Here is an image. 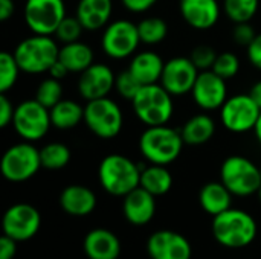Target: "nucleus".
I'll list each match as a JSON object with an SVG mask.
<instances>
[{
	"instance_id": "nucleus-1",
	"label": "nucleus",
	"mask_w": 261,
	"mask_h": 259,
	"mask_svg": "<svg viewBox=\"0 0 261 259\" xmlns=\"http://www.w3.org/2000/svg\"><path fill=\"white\" fill-rule=\"evenodd\" d=\"M182 133L168 125L147 127L139 137V151L151 165H170L182 153Z\"/></svg>"
},
{
	"instance_id": "nucleus-2",
	"label": "nucleus",
	"mask_w": 261,
	"mask_h": 259,
	"mask_svg": "<svg viewBox=\"0 0 261 259\" xmlns=\"http://www.w3.org/2000/svg\"><path fill=\"white\" fill-rule=\"evenodd\" d=\"M141 168L122 154L106 156L98 166L102 189L115 197H125L141 185Z\"/></svg>"
},
{
	"instance_id": "nucleus-3",
	"label": "nucleus",
	"mask_w": 261,
	"mask_h": 259,
	"mask_svg": "<svg viewBox=\"0 0 261 259\" xmlns=\"http://www.w3.org/2000/svg\"><path fill=\"white\" fill-rule=\"evenodd\" d=\"M213 235L216 241L225 247L242 249L255 240L257 223L248 212L229 208L214 217Z\"/></svg>"
},
{
	"instance_id": "nucleus-4",
	"label": "nucleus",
	"mask_w": 261,
	"mask_h": 259,
	"mask_svg": "<svg viewBox=\"0 0 261 259\" xmlns=\"http://www.w3.org/2000/svg\"><path fill=\"white\" fill-rule=\"evenodd\" d=\"M14 56L21 72L29 75L44 73L58 60L60 47L50 35H37L21 40L14 49Z\"/></svg>"
},
{
	"instance_id": "nucleus-5",
	"label": "nucleus",
	"mask_w": 261,
	"mask_h": 259,
	"mask_svg": "<svg viewBox=\"0 0 261 259\" xmlns=\"http://www.w3.org/2000/svg\"><path fill=\"white\" fill-rule=\"evenodd\" d=\"M136 118L147 127L167 125L174 113L173 95H170L161 82L142 85L132 101Z\"/></svg>"
},
{
	"instance_id": "nucleus-6",
	"label": "nucleus",
	"mask_w": 261,
	"mask_h": 259,
	"mask_svg": "<svg viewBox=\"0 0 261 259\" xmlns=\"http://www.w3.org/2000/svg\"><path fill=\"white\" fill-rule=\"evenodd\" d=\"M220 180L237 197H249L261 188V169L248 157L229 156L220 166Z\"/></svg>"
},
{
	"instance_id": "nucleus-7",
	"label": "nucleus",
	"mask_w": 261,
	"mask_h": 259,
	"mask_svg": "<svg viewBox=\"0 0 261 259\" xmlns=\"http://www.w3.org/2000/svg\"><path fill=\"white\" fill-rule=\"evenodd\" d=\"M84 122L99 139L116 137L124 125V114L119 105L109 96L87 101L84 107Z\"/></svg>"
},
{
	"instance_id": "nucleus-8",
	"label": "nucleus",
	"mask_w": 261,
	"mask_h": 259,
	"mask_svg": "<svg viewBox=\"0 0 261 259\" xmlns=\"http://www.w3.org/2000/svg\"><path fill=\"white\" fill-rule=\"evenodd\" d=\"M41 168L40 150H37L32 142H20L9 147L0 163L3 177L12 183H21L34 177Z\"/></svg>"
},
{
	"instance_id": "nucleus-9",
	"label": "nucleus",
	"mask_w": 261,
	"mask_h": 259,
	"mask_svg": "<svg viewBox=\"0 0 261 259\" xmlns=\"http://www.w3.org/2000/svg\"><path fill=\"white\" fill-rule=\"evenodd\" d=\"M12 127L23 140L37 142L43 139L52 127L49 108L41 105L37 99L23 101L15 107Z\"/></svg>"
},
{
	"instance_id": "nucleus-10",
	"label": "nucleus",
	"mask_w": 261,
	"mask_h": 259,
	"mask_svg": "<svg viewBox=\"0 0 261 259\" xmlns=\"http://www.w3.org/2000/svg\"><path fill=\"white\" fill-rule=\"evenodd\" d=\"M141 44L138 24L121 18L109 23L104 27L101 47L112 60H125L132 56Z\"/></svg>"
},
{
	"instance_id": "nucleus-11",
	"label": "nucleus",
	"mask_w": 261,
	"mask_h": 259,
	"mask_svg": "<svg viewBox=\"0 0 261 259\" xmlns=\"http://www.w3.org/2000/svg\"><path fill=\"white\" fill-rule=\"evenodd\" d=\"M261 108L249 93H239L225 101L220 108V121L231 133H248L255 128Z\"/></svg>"
},
{
	"instance_id": "nucleus-12",
	"label": "nucleus",
	"mask_w": 261,
	"mask_h": 259,
	"mask_svg": "<svg viewBox=\"0 0 261 259\" xmlns=\"http://www.w3.org/2000/svg\"><path fill=\"white\" fill-rule=\"evenodd\" d=\"M66 17L64 0H26L24 3L23 18L32 34L54 35Z\"/></svg>"
},
{
	"instance_id": "nucleus-13",
	"label": "nucleus",
	"mask_w": 261,
	"mask_h": 259,
	"mask_svg": "<svg viewBox=\"0 0 261 259\" xmlns=\"http://www.w3.org/2000/svg\"><path fill=\"white\" fill-rule=\"evenodd\" d=\"M41 226V215L32 205L17 203L3 215V235L17 243L28 241L37 235Z\"/></svg>"
},
{
	"instance_id": "nucleus-14",
	"label": "nucleus",
	"mask_w": 261,
	"mask_h": 259,
	"mask_svg": "<svg viewBox=\"0 0 261 259\" xmlns=\"http://www.w3.org/2000/svg\"><path fill=\"white\" fill-rule=\"evenodd\" d=\"M200 70L188 56H174L165 61L161 85L173 96L191 93Z\"/></svg>"
},
{
	"instance_id": "nucleus-15",
	"label": "nucleus",
	"mask_w": 261,
	"mask_h": 259,
	"mask_svg": "<svg viewBox=\"0 0 261 259\" xmlns=\"http://www.w3.org/2000/svg\"><path fill=\"white\" fill-rule=\"evenodd\" d=\"M191 95L196 105L202 110H219L228 99L226 79L219 76L214 70H202L196 79Z\"/></svg>"
},
{
	"instance_id": "nucleus-16",
	"label": "nucleus",
	"mask_w": 261,
	"mask_h": 259,
	"mask_svg": "<svg viewBox=\"0 0 261 259\" xmlns=\"http://www.w3.org/2000/svg\"><path fill=\"white\" fill-rule=\"evenodd\" d=\"M115 79L116 75L113 73L110 66L93 63L90 67L80 73L78 92L86 101L106 98L115 89Z\"/></svg>"
},
{
	"instance_id": "nucleus-17",
	"label": "nucleus",
	"mask_w": 261,
	"mask_h": 259,
	"mask_svg": "<svg viewBox=\"0 0 261 259\" xmlns=\"http://www.w3.org/2000/svg\"><path fill=\"white\" fill-rule=\"evenodd\" d=\"M147 252L151 259H191V244L177 232L158 231L148 238Z\"/></svg>"
},
{
	"instance_id": "nucleus-18",
	"label": "nucleus",
	"mask_w": 261,
	"mask_h": 259,
	"mask_svg": "<svg viewBox=\"0 0 261 259\" xmlns=\"http://www.w3.org/2000/svg\"><path fill=\"white\" fill-rule=\"evenodd\" d=\"M179 12L190 27L208 31L220 18V5L217 0H179Z\"/></svg>"
},
{
	"instance_id": "nucleus-19",
	"label": "nucleus",
	"mask_w": 261,
	"mask_h": 259,
	"mask_svg": "<svg viewBox=\"0 0 261 259\" xmlns=\"http://www.w3.org/2000/svg\"><path fill=\"white\" fill-rule=\"evenodd\" d=\"M122 211L128 223L135 226H144L150 223L156 212V202L154 195L150 194L147 189L138 186L132 192L124 197Z\"/></svg>"
},
{
	"instance_id": "nucleus-20",
	"label": "nucleus",
	"mask_w": 261,
	"mask_h": 259,
	"mask_svg": "<svg viewBox=\"0 0 261 259\" xmlns=\"http://www.w3.org/2000/svg\"><path fill=\"white\" fill-rule=\"evenodd\" d=\"M61 209L73 217H86L96 208V195L92 189L81 185H70L60 194Z\"/></svg>"
},
{
	"instance_id": "nucleus-21",
	"label": "nucleus",
	"mask_w": 261,
	"mask_h": 259,
	"mask_svg": "<svg viewBox=\"0 0 261 259\" xmlns=\"http://www.w3.org/2000/svg\"><path fill=\"white\" fill-rule=\"evenodd\" d=\"M113 0H80L76 5V18L86 31H98L110 23Z\"/></svg>"
},
{
	"instance_id": "nucleus-22",
	"label": "nucleus",
	"mask_w": 261,
	"mask_h": 259,
	"mask_svg": "<svg viewBox=\"0 0 261 259\" xmlns=\"http://www.w3.org/2000/svg\"><path fill=\"white\" fill-rule=\"evenodd\" d=\"M84 252L89 259H118L121 243L107 229H93L84 238Z\"/></svg>"
},
{
	"instance_id": "nucleus-23",
	"label": "nucleus",
	"mask_w": 261,
	"mask_h": 259,
	"mask_svg": "<svg viewBox=\"0 0 261 259\" xmlns=\"http://www.w3.org/2000/svg\"><path fill=\"white\" fill-rule=\"evenodd\" d=\"M164 66H165V61L162 60L159 53L145 50V52L136 53L132 58L128 70L142 85H148V84L161 82Z\"/></svg>"
},
{
	"instance_id": "nucleus-24",
	"label": "nucleus",
	"mask_w": 261,
	"mask_h": 259,
	"mask_svg": "<svg viewBox=\"0 0 261 259\" xmlns=\"http://www.w3.org/2000/svg\"><path fill=\"white\" fill-rule=\"evenodd\" d=\"M199 202L206 214L216 217L231 208L232 194L222 182H211L202 188Z\"/></svg>"
},
{
	"instance_id": "nucleus-25",
	"label": "nucleus",
	"mask_w": 261,
	"mask_h": 259,
	"mask_svg": "<svg viewBox=\"0 0 261 259\" xmlns=\"http://www.w3.org/2000/svg\"><path fill=\"white\" fill-rule=\"evenodd\" d=\"M58 60L67 67L69 72L81 73L93 64V50L89 44L73 41L60 47Z\"/></svg>"
},
{
	"instance_id": "nucleus-26",
	"label": "nucleus",
	"mask_w": 261,
	"mask_h": 259,
	"mask_svg": "<svg viewBox=\"0 0 261 259\" xmlns=\"http://www.w3.org/2000/svg\"><path fill=\"white\" fill-rule=\"evenodd\" d=\"M180 133L187 145H203L213 139L216 133V124L211 116L200 113L190 118L184 124Z\"/></svg>"
},
{
	"instance_id": "nucleus-27",
	"label": "nucleus",
	"mask_w": 261,
	"mask_h": 259,
	"mask_svg": "<svg viewBox=\"0 0 261 259\" xmlns=\"http://www.w3.org/2000/svg\"><path fill=\"white\" fill-rule=\"evenodd\" d=\"M49 113L52 127L58 130L75 128L81 121H84V107L72 99H61L49 110Z\"/></svg>"
},
{
	"instance_id": "nucleus-28",
	"label": "nucleus",
	"mask_w": 261,
	"mask_h": 259,
	"mask_svg": "<svg viewBox=\"0 0 261 259\" xmlns=\"http://www.w3.org/2000/svg\"><path fill=\"white\" fill-rule=\"evenodd\" d=\"M141 188L154 197L165 195L173 186V176L164 165H151L141 171Z\"/></svg>"
},
{
	"instance_id": "nucleus-29",
	"label": "nucleus",
	"mask_w": 261,
	"mask_h": 259,
	"mask_svg": "<svg viewBox=\"0 0 261 259\" xmlns=\"http://www.w3.org/2000/svg\"><path fill=\"white\" fill-rule=\"evenodd\" d=\"M223 14L237 23H249L260 9V0H223Z\"/></svg>"
},
{
	"instance_id": "nucleus-30",
	"label": "nucleus",
	"mask_w": 261,
	"mask_h": 259,
	"mask_svg": "<svg viewBox=\"0 0 261 259\" xmlns=\"http://www.w3.org/2000/svg\"><path fill=\"white\" fill-rule=\"evenodd\" d=\"M141 43L154 46L162 43L168 35V24L161 17H147L138 23Z\"/></svg>"
},
{
	"instance_id": "nucleus-31",
	"label": "nucleus",
	"mask_w": 261,
	"mask_h": 259,
	"mask_svg": "<svg viewBox=\"0 0 261 259\" xmlns=\"http://www.w3.org/2000/svg\"><path fill=\"white\" fill-rule=\"evenodd\" d=\"M41 166L46 169H61L70 162V150L61 142H52L40 150Z\"/></svg>"
},
{
	"instance_id": "nucleus-32",
	"label": "nucleus",
	"mask_w": 261,
	"mask_h": 259,
	"mask_svg": "<svg viewBox=\"0 0 261 259\" xmlns=\"http://www.w3.org/2000/svg\"><path fill=\"white\" fill-rule=\"evenodd\" d=\"M20 72L21 69L14 53L3 50L0 53V93H6L15 85Z\"/></svg>"
},
{
	"instance_id": "nucleus-33",
	"label": "nucleus",
	"mask_w": 261,
	"mask_h": 259,
	"mask_svg": "<svg viewBox=\"0 0 261 259\" xmlns=\"http://www.w3.org/2000/svg\"><path fill=\"white\" fill-rule=\"evenodd\" d=\"M61 96H63V85L60 79H55L52 76L43 79L35 92V99L49 110L63 99Z\"/></svg>"
},
{
	"instance_id": "nucleus-34",
	"label": "nucleus",
	"mask_w": 261,
	"mask_h": 259,
	"mask_svg": "<svg viewBox=\"0 0 261 259\" xmlns=\"http://www.w3.org/2000/svg\"><path fill=\"white\" fill-rule=\"evenodd\" d=\"M211 70H214L223 79H231L240 70V60L232 52H222L217 55L216 63Z\"/></svg>"
},
{
	"instance_id": "nucleus-35",
	"label": "nucleus",
	"mask_w": 261,
	"mask_h": 259,
	"mask_svg": "<svg viewBox=\"0 0 261 259\" xmlns=\"http://www.w3.org/2000/svg\"><path fill=\"white\" fill-rule=\"evenodd\" d=\"M115 89H116V92H118L119 96H122L124 99L133 101L135 96L142 89V84L132 75V72L128 69H125V70H122V72H119L116 75Z\"/></svg>"
},
{
	"instance_id": "nucleus-36",
	"label": "nucleus",
	"mask_w": 261,
	"mask_h": 259,
	"mask_svg": "<svg viewBox=\"0 0 261 259\" xmlns=\"http://www.w3.org/2000/svg\"><path fill=\"white\" fill-rule=\"evenodd\" d=\"M83 31H84V27H83L81 21L76 18V15H75V17H66L60 23V26H58V29L55 31L54 35H55V38L58 41H61L63 44H67V43L80 41V37H81Z\"/></svg>"
},
{
	"instance_id": "nucleus-37",
	"label": "nucleus",
	"mask_w": 261,
	"mask_h": 259,
	"mask_svg": "<svg viewBox=\"0 0 261 259\" xmlns=\"http://www.w3.org/2000/svg\"><path fill=\"white\" fill-rule=\"evenodd\" d=\"M190 58L196 64V67L202 72V70H211L213 69L214 63H216V58H217V53L211 46L200 44V46L193 49Z\"/></svg>"
},
{
	"instance_id": "nucleus-38",
	"label": "nucleus",
	"mask_w": 261,
	"mask_h": 259,
	"mask_svg": "<svg viewBox=\"0 0 261 259\" xmlns=\"http://www.w3.org/2000/svg\"><path fill=\"white\" fill-rule=\"evenodd\" d=\"M255 29L252 27L251 23H237L234 31H232V38L237 44L240 46H249L252 40L255 38Z\"/></svg>"
},
{
	"instance_id": "nucleus-39",
	"label": "nucleus",
	"mask_w": 261,
	"mask_h": 259,
	"mask_svg": "<svg viewBox=\"0 0 261 259\" xmlns=\"http://www.w3.org/2000/svg\"><path fill=\"white\" fill-rule=\"evenodd\" d=\"M15 107L6 96V93H0V127L5 128L12 122Z\"/></svg>"
},
{
	"instance_id": "nucleus-40",
	"label": "nucleus",
	"mask_w": 261,
	"mask_h": 259,
	"mask_svg": "<svg viewBox=\"0 0 261 259\" xmlns=\"http://www.w3.org/2000/svg\"><path fill=\"white\" fill-rule=\"evenodd\" d=\"M121 3L124 5V8L127 11L141 14V12L150 11L158 3V0H121Z\"/></svg>"
},
{
	"instance_id": "nucleus-41",
	"label": "nucleus",
	"mask_w": 261,
	"mask_h": 259,
	"mask_svg": "<svg viewBox=\"0 0 261 259\" xmlns=\"http://www.w3.org/2000/svg\"><path fill=\"white\" fill-rule=\"evenodd\" d=\"M248 60L254 67L261 70V34H257L252 43L248 46Z\"/></svg>"
},
{
	"instance_id": "nucleus-42",
	"label": "nucleus",
	"mask_w": 261,
	"mask_h": 259,
	"mask_svg": "<svg viewBox=\"0 0 261 259\" xmlns=\"http://www.w3.org/2000/svg\"><path fill=\"white\" fill-rule=\"evenodd\" d=\"M17 253V241L3 235L0 238V259H14Z\"/></svg>"
},
{
	"instance_id": "nucleus-43",
	"label": "nucleus",
	"mask_w": 261,
	"mask_h": 259,
	"mask_svg": "<svg viewBox=\"0 0 261 259\" xmlns=\"http://www.w3.org/2000/svg\"><path fill=\"white\" fill-rule=\"evenodd\" d=\"M14 2L12 0H0V20L6 21L14 15Z\"/></svg>"
},
{
	"instance_id": "nucleus-44",
	"label": "nucleus",
	"mask_w": 261,
	"mask_h": 259,
	"mask_svg": "<svg viewBox=\"0 0 261 259\" xmlns=\"http://www.w3.org/2000/svg\"><path fill=\"white\" fill-rule=\"evenodd\" d=\"M49 73H50V76L55 78V79H63V78H66L67 73H70V72L67 70V67H66L60 60H57V61L54 63V66L49 69Z\"/></svg>"
},
{
	"instance_id": "nucleus-45",
	"label": "nucleus",
	"mask_w": 261,
	"mask_h": 259,
	"mask_svg": "<svg viewBox=\"0 0 261 259\" xmlns=\"http://www.w3.org/2000/svg\"><path fill=\"white\" fill-rule=\"evenodd\" d=\"M249 95L252 96V99L258 104V107L261 108V81H257V82L252 85V89H251Z\"/></svg>"
},
{
	"instance_id": "nucleus-46",
	"label": "nucleus",
	"mask_w": 261,
	"mask_h": 259,
	"mask_svg": "<svg viewBox=\"0 0 261 259\" xmlns=\"http://www.w3.org/2000/svg\"><path fill=\"white\" fill-rule=\"evenodd\" d=\"M254 133H255V137H257L258 143L261 145V114H260V118H258V121H257L255 128H254Z\"/></svg>"
},
{
	"instance_id": "nucleus-47",
	"label": "nucleus",
	"mask_w": 261,
	"mask_h": 259,
	"mask_svg": "<svg viewBox=\"0 0 261 259\" xmlns=\"http://www.w3.org/2000/svg\"><path fill=\"white\" fill-rule=\"evenodd\" d=\"M257 194H258V200H260V203H261V188L258 189V192H257Z\"/></svg>"
}]
</instances>
